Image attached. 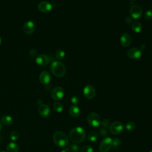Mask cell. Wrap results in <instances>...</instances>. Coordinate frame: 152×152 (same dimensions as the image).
I'll list each match as a JSON object with an SVG mask.
<instances>
[{
  "instance_id": "obj_30",
  "label": "cell",
  "mask_w": 152,
  "mask_h": 152,
  "mask_svg": "<svg viewBox=\"0 0 152 152\" xmlns=\"http://www.w3.org/2000/svg\"><path fill=\"white\" fill-rule=\"evenodd\" d=\"M99 132L100 134V135L103 136V137H105V136H106L108 134V131L105 128H104V127L99 128Z\"/></svg>"
},
{
  "instance_id": "obj_4",
  "label": "cell",
  "mask_w": 152,
  "mask_h": 152,
  "mask_svg": "<svg viewBox=\"0 0 152 152\" xmlns=\"http://www.w3.org/2000/svg\"><path fill=\"white\" fill-rule=\"evenodd\" d=\"M87 119L88 124L93 127H97L100 124V118L96 112L89 113L87 115Z\"/></svg>"
},
{
  "instance_id": "obj_40",
  "label": "cell",
  "mask_w": 152,
  "mask_h": 152,
  "mask_svg": "<svg viewBox=\"0 0 152 152\" xmlns=\"http://www.w3.org/2000/svg\"><path fill=\"white\" fill-rule=\"evenodd\" d=\"M131 1H134V0H131Z\"/></svg>"
},
{
  "instance_id": "obj_15",
  "label": "cell",
  "mask_w": 152,
  "mask_h": 152,
  "mask_svg": "<svg viewBox=\"0 0 152 152\" xmlns=\"http://www.w3.org/2000/svg\"><path fill=\"white\" fill-rule=\"evenodd\" d=\"M50 74L47 71H43L39 75V81L42 84H48L50 81Z\"/></svg>"
},
{
  "instance_id": "obj_39",
  "label": "cell",
  "mask_w": 152,
  "mask_h": 152,
  "mask_svg": "<svg viewBox=\"0 0 152 152\" xmlns=\"http://www.w3.org/2000/svg\"><path fill=\"white\" fill-rule=\"evenodd\" d=\"M0 152H5V151H0Z\"/></svg>"
},
{
  "instance_id": "obj_3",
  "label": "cell",
  "mask_w": 152,
  "mask_h": 152,
  "mask_svg": "<svg viewBox=\"0 0 152 152\" xmlns=\"http://www.w3.org/2000/svg\"><path fill=\"white\" fill-rule=\"evenodd\" d=\"M53 140L59 147H64L69 144V139L68 136L63 132L60 131H55L53 135Z\"/></svg>"
},
{
  "instance_id": "obj_7",
  "label": "cell",
  "mask_w": 152,
  "mask_h": 152,
  "mask_svg": "<svg viewBox=\"0 0 152 152\" xmlns=\"http://www.w3.org/2000/svg\"><path fill=\"white\" fill-rule=\"evenodd\" d=\"M64 96V90L62 87L60 86L55 87L52 91L51 96L52 98L55 101H59Z\"/></svg>"
},
{
  "instance_id": "obj_9",
  "label": "cell",
  "mask_w": 152,
  "mask_h": 152,
  "mask_svg": "<svg viewBox=\"0 0 152 152\" xmlns=\"http://www.w3.org/2000/svg\"><path fill=\"white\" fill-rule=\"evenodd\" d=\"M50 58L46 55L39 54L36 58V62L38 65L45 66L50 62Z\"/></svg>"
},
{
  "instance_id": "obj_21",
  "label": "cell",
  "mask_w": 152,
  "mask_h": 152,
  "mask_svg": "<svg viewBox=\"0 0 152 152\" xmlns=\"http://www.w3.org/2000/svg\"><path fill=\"white\" fill-rule=\"evenodd\" d=\"M98 138V134L95 131H91L90 132L88 133V136H87V139L90 141L94 142L96 141Z\"/></svg>"
},
{
  "instance_id": "obj_35",
  "label": "cell",
  "mask_w": 152,
  "mask_h": 152,
  "mask_svg": "<svg viewBox=\"0 0 152 152\" xmlns=\"http://www.w3.org/2000/svg\"><path fill=\"white\" fill-rule=\"evenodd\" d=\"M61 152H71V151L69 149V148H64L61 150Z\"/></svg>"
},
{
  "instance_id": "obj_10",
  "label": "cell",
  "mask_w": 152,
  "mask_h": 152,
  "mask_svg": "<svg viewBox=\"0 0 152 152\" xmlns=\"http://www.w3.org/2000/svg\"><path fill=\"white\" fill-rule=\"evenodd\" d=\"M52 5L48 1H41L37 5L38 10L42 13H47L49 12L52 10Z\"/></svg>"
},
{
  "instance_id": "obj_20",
  "label": "cell",
  "mask_w": 152,
  "mask_h": 152,
  "mask_svg": "<svg viewBox=\"0 0 152 152\" xmlns=\"http://www.w3.org/2000/svg\"><path fill=\"white\" fill-rule=\"evenodd\" d=\"M1 122L4 125H10L12 122V118L10 116L5 115V116H4L1 118Z\"/></svg>"
},
{
  "instance_id": "obj_29",
  "label": "cell",
  "mask_w": 152,
  "mask_h": 152,
  "mask_svg": "<svg viewBox=\"0 0 152 152\" xmlns=\"http://www.w3.org/2000/svg\"><path fill=\"white\" fill-rule=\"evenodd\" d=\"M109 124H110L109 121L107 119H106V118L103 119L101 121V122H100V124H101L102 126L103 127H104V128H106V127L108 126L109 125Z\"/></svg>"
},
{
  "instance_id": "obj_12",
  "label": "cell",
  "mask_w": 152,
  "mask_h": 152,
  "mask_svg": "<svg viewBox=\"0 0 152 152\" xmlns=\"http://www.w3.org/2000/svg\"><path fill=\"white\" fill-rule=\"evenodd\" d=\"M142 52L141 50L139 48H131L127 51L128 56L132 59H137L140 58L141 56Z\"/></svg>"
},
{
  "instance_id": "obj_8",
  "label": "cell",
  "mask_w": 152,
  "mask_h": 152,
  "mask_svg": "<svg viewBox=\"0 0 152 152\" xmlns=\"http://www.w3.org/2000/svg\"><path fill=\"white\" fill-rule=\"evenodd\" d=\"M142 13V10L140 5H134L129 10V14L131 17L134 19L139 18Z\"/></svg>"
},
{
  "instance_id": "obj_33",
  "label": "cell",
  "mask_w": 152,
  "mask_h": 152,
  "mask_svg": "<svg viewBox=\"0 0 152 152\" xmlns=\"http://www.w3.org/2000/svg\"><path fill=\"white\" fill-rule=\"evenodd\" d=\"M79 100H79L78 97L75 96L72 97V98H71V103H72V104H74V105L78 104V103H79Z\"/></svg>"
},
{
  "instance_id": "obj_28",
  "label": "cell",
  "mask_w": 152,
  "mask_h": 152,
  "mask_svg": "<svg viewBox=\"0 0 152 152\" xmlns=\"http://www.w3.org/2000/svg\"><path fill=\"white\" fill-rule=\"evenodd\" d=\"M121 143V140L119 138H115L113 140V142H112V146L114 148H118Z\"/></svg>"
},
{
  "instance_id": "obj_34",
  "label": "cell",
  "mask_w": 152,
  "mask_h": 152,
  "mask_svg": "<svg viewBox=\"0 0 152 152\" xmlns=\"http://www.w3.org/2000/svg\"><path fill=\"white\" fill-rule=\"evenodd\" d=\"M132 18L130 16H127L126 17V18H125V22L126 24H130L132 23Z\"/></svg>"
},
{
  "instance_id": "obj_14",
  "label": "cell",
  "mask_w": 152,
  "mask_h": 152,
  "mask_svg": "<svg viewBox=\"0 0 152 152\" xmlns=\"http://www.w3.org/2000/svg\"><path fill=\"white\" fill-rule=\"evenodd\" d=\"M39 114L43 117H48L50 115V109L46 104H41L38 108Z\"/></svg>"
},
{
  "instance_id": "obj_32",
  "label": "cell",
  "mask_w": 152,
  "mask_h": 152,
  "mask_svg": "<svg viewBox=\"0 0 152 152\" xmlns=\"http://www.w3.org/2000/svg\"><path fill=\"white\" fill-rule=\"evenodd\" d=\"M28 53L30 55V56L31 57H36L38 55H37V51L35 49H31L29 52Z\"/></svg>"
},
{
  "instance_id": "obj_27",
  "label": "cell",
  "mask_w": 152,
  "mask_h": 152,
  "mask_svg": "<svg viewBox=\"0 0 152 152\" xmlns=\"http://www.w3.org/2000/svg\"><path fill=\"white\" fill-rule=\"evenodd\" d=\"M144 18L147 20H150L152 19V11L147 10L144 13Z\"/></svg>"
},
{
  "instance_id": "obj_23",
  "label": "cell",
  "mask_w": 152,
  "mask_h": 152,
  "mask_svg": "<svg viewBox=\"0 0 152 152\" xmlns=\"http://www.w3.org/2000/svg\"><path fill=\"white\" fill-rule=\"evenodd\" d=\"M65 52L62 49H58L55 52V57L56 59L61 60L65 56Z\"/></svg>"
},
{
  "instance_id": "obj_6",
  "label": "cell",
  "mask_w": 152,
  "mask_h": 152,
  "mask_svg": "<svg viewBox=\"0 0 152 152\" xmlns=\"http://www.w3.org/2000/svg\"><path fill=\"white\" fill-rule=\"evenodd\" d=\"M124 129V126L122 122L119 121L113 122L109 126V131L113 135L120 134Z\"/></svg>"
},
{
  "instance_id": "obj_13",
  "label": "cell",
  "mask_w": 152,
  "mask_h": 152,
  "mask_svg": "<svg viewBox=\"0 0 152 152\" xmlns=\"http://www.w3.org/2000/svg\"><path fill=\"white\" fill-rule=\"evenodd\" d=\"M23 31L25 33L27 34H32L35 29H36V25L31 20L27 21L23 25Z\"/></svg>"
},
{
  "instance_id": "obj_26",
  "label": "cell",
  "mask_w": 152,
  "mask_h": 152,
  "mask_svg": "<svg viewBox=\"0 0 152 152\" xmlns=\"http://www.w3.org/2000/svg\"><path fill=\"white\" fill-rule=\"evenodd\" d=\"M80 152H93V148L90 145H86L81 148Z\"/></svg>"
},
{
  "instance_id": "obj_18",
  "label": "cell",
  "mask_w": 152,
  "mask_h": 152,
  "mask_svg": "<svg viewBox=\"0 0 152 152\" xmlns=\"http://www.w3.org/2000/svg\"><path fill=\"white\" fill-rule=\"evenodd\" d=\"M7 152H18L19 147L16 143L11 142L7 145Z\"/></svg>"
},
{
  "instance_id": "obj_37",
  "label": "cell",
  "mask_w": 152,
  "mask_h": 152,
  "mask_svg": "<svg viewBox=\"0 0 152 152\" xmlns=\"http://www.w3.org/2000/svg\"><path fill=\"white\" fill-rule=\"evenodd\" d=\"M1 38L0 37V45H1Z\"/></svg>"
},
{
  "instance_id": "obj_1",
  "label": "cell",
  "mask_w": 152,
  "mask_h": 152,
  "mask_svg": "<svg viewBox=\"0 0 152 152\" xmlns=\"http://www.w3.org/2000/svg\"><path fill=\"white\" fill-rule=\"evenodd\" d=\"M69 137L72 142L75 144L81 143L86 137V132L81 127H75L69 131Z\"/></svg>"
},
{
  "instance_id": "obj_36",
  "label": "cell",
  "mask_w": 152,
  "mask_h": 152,
  "mask_svg": "<svg viewBox=\"0 0 152 152\" xmlns=\"http://www.w3.org/2000/svg\"><path fill=\"white\" fill-rule=\"evenodd\" d=\"M1 129H2V125H1V124L0 123V131H1Z\"/></svg>"
},
{
  "instance_id": "obj_25",
  "label": "cell",
  "mask_w": 152,
  "mask_h": 152,
  "mask_svg": "<svg viewBox=\"0 0 152 152\" xmlns=\"http://www.w3.org/2000/svg\"><path fill=\"white\" fill-rule=\"evenodd\" d=\"M20 137V134L18 132L16 131H13L10 134V138L12 141H16Z\"/></svg>"
},
{
  "instance_id": "obj_2",
  "label": "cell",
  "mask_w": 152,
  "mask_h": 152,
  "mask_svg": "<svg viewBox=\"0 0 152 152\" xmlns=\"http://www.w3.org/2000/svg\"><path fill=\"white\" fill-rule=\"evenodd\" d=\"M51 72L57 77H62L66 72V68L64 64L58 61H55L52 62L50 66Z\"/></svg>"
},
{
  "instance_id": "obj_38",
  "label": "cell",
  "mask_w": 152,
  "mask_h": 152,
  "mask_svg": "<svg viewBox=\"0 0 152 152\" xmlns=\"http://www.w3.org/2000/svg\"><path fill=\"white\" fill-rule=\"evenodd\" d=\"M150 152H152V149H151V150L150 151Z\"/></svg>"
},
{
  "instance_id": "obj_31",
  "label": "cell",
  "mask_w": 152,
  "mask_h": 152,
  "mask_svg": "<svg viewBox=\"0 0 152 152\" xmlns=\"http://www.w3.org/2000/svg\"><path fill=\"white\" fill-rule=\"evenodd\" d=\"M69 149L70 150L71 152H77L78 150H79V147L78 145H77L76 144H72L70 145Z\"/></svg>"
},
{
  "instance_id": "obj_22",
  "label": "cell",
  "mask_w": 152,
  "mask_h": 152,
  "mask_svg": "<svg viewBox=\"0 0 152 152\" xmlns=\"http://www.w3.org/2000/svg\"><path fill=\"white\" fill-rule=\"evenodd\" d=\"M53 109L57 112H61L63 111V109H64V106L63 105L59 103V102H55L53 104Z\"/></svg>"
},
{
  "instance_id": "obj_5",
  "label": "cell",
  "mask_w": 152,
  "mask_h": 152,
  "mask_svg": "<svg viewBox=\"0 0 152 152\" xmlns=\"http://www.w3.org/2000/svg\"><path fill=\"white\" fill-rule=\"evenodd\" d=\"M113 140L110 137L104 138L99 145V151L100 152H108L112 146Z\"/></svg>"
},
{
  "instance_id": "obj_17",
  "label": "cell",
  "mask_w": 152,
  "mask_h": 152,
  "mask_svg": "<svg viewBox=\"0 0 152 152\" xmlns=\"http://www.w3.org/2000/svg\"><path fill=\"white\" fill-rule=\"evenodd\" d=\"M69 115L74 118L77 117L80 115V108L76 105H72L69 109Z\"/></svg>"
},
{
  "instance_id": "obj_19",
  "label": "cell",
  "mask_w": 152,
  "mask_h": 152,
  "mask_svg": "<svg viewBox=\"0 0 152 152\" xmlns=\"http://www.w3.org/2000/svg\"><path fill=\"white\" fill-rule=\"evenodd\" d=\"M131 28L132 31L135 33H140L142 30V25L138 21H134L132 23L131 26Z\"/></svg>"
},
{
  "instance_id": "obj_16",
  "label": "cell",
  "mask_w": 152,
  "mask_h": 152,
  "mask_svg": "<svg viewBox=\"0 0 152 152\" xmlns=\"http://www.w3.org/2000/svg\"><path fill=\"white\" fill-rule=\"evenodd\" d=\"M120 43L124 47H128L131 43V37L127 33H124L120 37Z\"/></svg>"
},
{
  "instance_id": "obj_11",
  "label": "cell",
  "mask_w": 152,
  "mask_h": 152,
  "mask_svg": "<svg viewBox=\"0 0 152 152\" xmlns=\"http://www.w3.org/2000/svg\"><path fill=\"white\" fill-rule=\"evenodd\" d=\"M83 94L88 99H93L96 95V90L91 85H87L83 89Z\"/></svg>"
},
{
  "instance_id": "obj_24",
  "label": "cell",
  "mask_w": 152,
  "mask_h": 152,
  "mask_svg": "<svg viewBox=\"0 0 152 152\" xmlns=\"http://www.w3.org/2000/svg\"><path fill=\"white\" fill-rule=\"evenodd\" d=\"M135 124L134 122H133L132 121H129V122H127L125 125V128L128 131H131L134 130L135 129Z\"/></svg>"
}]
</instances>
